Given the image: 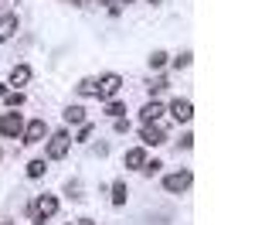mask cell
I'll return each mask as SVG.
<instances>
[{
    "label": "cell",
    "mask_w": 255,
    "mask_h": 225,
    "mask_svg": "<svg viewBox=\"0 0 255 225\" xmlns=\"http://www.w3.org/2000/svg\"><path fill=\"white\" fill-rule=\"evenodd\" d=\"M55 212H58V198L55 195H41L38 202L27 205V215L34 219V225H44L48 219H55Z\"/></svg>",
    "instance_id": "1"
},
{
    "label": "cell",
    "mask_w": 255,
    "mask_h": 225,
    "mask_svg": "<svg viewBox=\"0 0 255 225\" xmlns=\"http://www.w3.org/2000/svg\"><path fill=\"white\" fill-rule=\"evenodd\" d=\"M68 150H72V137H68V130H58V133H48V147H44L48 161H61V157H65Z\"/></svg>",
    "instance_id": "2"
},
{
    "label": "cell",
    "mask_w": 255,
    "mask_h": 225,
    "mask_svg": "<svg viewBox=\"0 0 255 225\" xmlns=\"http://www.w3.org/2000/svg\"><path fill=\"white\" fill-rule=\"evenodd\" d=\"M119 89H123V79H119L116 72H106V75H102V79L96 82V96H99L102 102L116 99V96H119Z\"/></svg>",
    "instance_id": "3"
},
{
    "label": "cell",
    "mask_w": 255,
    "mask_h": 225,
    "mask_svg": "<svg viewBox=\"0 0 255 225\" xmlns=\"http://www.w3.org/2000/svg\"><path fill=\"white\" fill-rule=\"evenodd\" d=\"M0 133L10 137V140H17L20 133H24V116L20 113H3L0 116Z\"/></svg>",
    "instance_id": "4"
},
{
    "label": "cell",
    "mask_w": 255,
    "mask_h": 225,
    "mask_svg": "<svg viewBox=\"0 0 255 225\" xmlns=\"http://www.w3.org/2000/svg\"><path fill=\"white\" fill-rule=\"evenodd\" d=\"M191 181H194V174H191V171H174V174H167V178H163V188H167L170 195H180V191H187V188H191Z\"/></svg>",
    "instance_id": "5"
},
{
    "label": "cell",
    "mask_w": 255,
    "mask_h": 225,
    "mask_svg": "<svg viewBox=\"0 0 255 225\" xmlns=\"http://www.w3.org/2000/svg\"><path fill=\"white\" fill-rule=\"evenodd\" d=\"M44 137H48V123H44V116L24 123V133H20V140H24V143H41Z\"/></svg>",
    "instance_id": "6"
},
{
    "label": "cell",
    "mask_w": 255,
    "mask_h": 225,
    "mask_svg": "<svg viewBox=\"0 0 255 225\" xmlns=\"http://www.w3.org/2000/svg\"><path fill=\"white\" fill-rule=\"evenodd\" d=\"M143 147H160V143L167 140V130L160 126V123H143Z\"/></svg>",
    "instance_id": "7"
},
{
    "label": "cell",
    "mask_w": 255,
    "mask_h": 225,
    "mask_svg": "<svg viewBox=\"0 0 255 225\" xmlns=\"http://www.w3.org/2000/svg\"><path fill=\"white\" fill-rule=\"evenodd\" d=\"M170 116H174L177 123H191V116H194V102L191 99H174L170 102Z\"/></svg>",
    "instance_id": "8"
},
{
    "label": "cell",
    "mask_w": 255,
    "mask_h": 225,
    "mask_svg": "<svg viewBox=\"0 0 255 225\" xmlns=\"http://www.w3.org/2000/svg\"><path fill=\"white\" fill-rule=\"evenodd\" d=\"M17 27H20L17 14H3V17H0V41H10L17 34Z\"/></svg>",
    "instance_id": "9"
},
{
    "label": "cell",
    "mask_w": 255,
    "mask_h": 225,
    "mask_svg": "<svg viewBox=\"0 0 255 225\" xmlns=\"http://www.w3.org/2000/svg\"><path fill=\"white\" fill-rule=\"evenodd\" d=\"M160 116H163V106H160L157 99H150L143 109H139V120L143 123H160Z\"/></svg>",
    "instance_id": "10"
},
{
    "label": "cell",
    "mask_w": 255,
    "mask_h": 225,
    "mask_svg": "<svg viewBox=\"0 0 255 225\" xmlns=\"http://www.w3.org/2000/svg\"><path fill=\"white\" fill-rule=\"evenodd\" d=\"M123 164H126L129 171H139V167L146 164V150H143V147H133V150H126V157H123Z\"/></svg>",
    "instance_id": "11"
},
{
    "label": "cell",
    "mask_w": 255,
    "mask_h": 225,
    "mask_svg": "<svg viewBox=\"0 0 255 225\" xmlns=\"http://www.w3.org/2000/svg\"><path fill=\"white\" fill-rule=\"evenodd\" d=\"M27 82H31V68H27V65H14L7 85H27Z\"/></svg>",
    "instance_id": "12"
},
{
    "label": "cell",
    "mask_w": 255,
    "mask_h": 225,
    "mask_svg": "<svg viewBox=\"0 0 255 225\" xmlns=\"http://www.w3.org/2000/svg\"><path fill=\"white\" fill-rule=\"evenodd\" d=\"M126 198H129L126 181H116V184H113V205H116V208H123V205H126Z\"/></svg>",
    "instance_id": "13"
},
{
    "label": "cell",
    "mask_w": 255,
    "mask_h": 225,
    "mask_svg": "<svg viewBox=\"0 0 255 225\" xmlns=\"http://www.w3.org/2000/svg\"><path fill=\"white\" fill-rule=\"evenodd\" d=\"M65 123L82 126V123H85V109H82V106H68V109H65Z\"/></svg>",
    "instance_id": "14"
},
{
    "label": "cell",
    "mask_w": 255,
    "mask_h": 225,
    "mask_svg": "<svg viewBox=\"0 0 255 225\" xmlns=\"http://www.w3.org/2000/svg\"><path fill=\"white\" fill-rule=\"evenodd\" d=\"M106 116H113V120H119V116H126V102L109 99V102H106Z\"/></svg>",
    "instance_id": "15"
},
{
    "label": "cell",
    "mask_w": 255,
    "mask_h": 225,
    "mask_svg": "<svg viewBox=\"0 0 255 225\" xmlns=\"http://www.w3.org/2000/svg\"><path fill=\"white\" fill-rule=\"evenodd\" d=\"M44 171H48V167H44V161H31V164H27V178H31V181L44 178Z\"/></svg>",
    "instance_id": "16"
},
{
    "label": "cell",
    "mask_w": 255,
    "mask_h": 225,
    "mask_svg": "<svg viewBox=\"0 0 255 225\" xmlns=\"http://www.w3.org/2000/svg\"><path fill=\"white\" fill-rule=\"evenodd\" d=\"M3 102H7L10 109H17V106H24V92H20V89H14V92H7V96H3Z\"/></svg>",
    "instance_id": "17"
},
{
    "label": "cell",
    "mask_w": 255,
    "mask_h": 225,
    "mask_svg": "<svg viewBox=\"0 0 255 225\" xmlns=\"http://www.w3.org/2000/svg\"><path fill=\"white\" fill-rule=\"evenodd\" d=\"M75 89H79V96H96V79H82Z\"/></svg>",
    "instance_id": "18"
},
{
    "label": "cell",
    "mask_w": 255,
    "mask_h": 225,
    "mask_svg": "<svg viewBox=\"0 0 255 225\" xmlns=\"http://www.w3.org/2000/svg\"><path fill=\"white\" fill-rule=\"evenodd\" d=\"M92 133H96V126H92V123H82V130H79V143H89V140H92Z\"/></svg>",
    "instance_id": "19"
},
{
    "label": "cell",
    "mask_w": 255,
    "mask_h": 225,
    "mask_svg": "<svg viewBox=\"0 0 255 225\" xmlns=\"http://www.w3.org/2000/svg\"><path fill=\"white\" fill-rule=\"evenodd\" d=\"M167 65V51H153L150 55V68H163Z\"/></svg>",
    "instance_id": "20"
},
{
    "label": "cell",
    "mask_w": 255,
    "mask_h": 225,
    "mask_svg": "<svg viewBox=\"0 0 255 225\" xmlns=\"http://www.w3.org/2000/svg\"><path fill=\"white\" fill-rule=\"evenodd\" d=\"M160 167H163V164H160V161H146V164H143V167H139V171H143L146 178H153V174H157Z\"/></svg>",
    "instance_id": "21"
},
{
    "label": "cell",
    "mask_w": 255,
    "mask_h": 225,
    "mask_svg": "<svg viewBox=\"0 0 255 225\" xmlns=\"http://www.w3.org/2000/svg\"><path fill=\"white\" fill-rule=\"evenodd\" d=\"M191 58H194L191 51H180V55L174 58V68H187V65H191Z\"/></svg>",
    "instance_id": "22"
},
{
    "label": "cell",
    "mask_w": 255,
    "mask_h": 225,
    "mask_svg": "<svg viewBox=\"0 0 255 225\" xmlns=\"http://www.w3.org/2000/svg\"><path fill=\"white\" fill-rule=\"evenodd\" d=\"M116 133H129V120H126V116H119V120H116Z\"/></svg>",
    "instance_id": "23"
},
{
    "label": "cell",
    "mask_w": 255,
    "mask_h": 225,
    "mask_svg": "<svg viewBox=\"0 0 255 225\" xmlns=\"http://www.w3.org/2000/svg\"><path fill=\"white\" fill-rule=\"evenodd\" d=\"M180 147H184V150H191V147H194V137H191V133H184V137H180Z\"/></svg>",
    "instance_id": "24"
},
{
    "label": "cell",
    "mask_w": 255,
    "mask_h": 225,
    "mask_svg": "<svg viewBox=\"0 0 255 225\" xmlns=\"http://www.w3.org/2000/svg\"><path fill=\"white\" fill-rule=\"evenodd\" d=\"M3 96H7V82H0V99H3Z\"/></svg>",
    "instance_id": "25"
},
{
    "label": "cell",
    "mask_w": 255,
    "mask_h": 225,
    "mask_svg": "<svg viewBox=\"0 0 255 225\" xmlns=\"http://www.w3.org/2000/svg\"><path fill=\"white\" fill-rule=\"evenodd\" d=\"M79 225H92V219H82V222Z\"/></svg>",
    "instance_id": "26"
},
{
    "label": "cell",
    "mask_w": 255,
    "mask_h": 225,
    "mask_svg": "<svg viewBox=\"0 0 255 225\" xmlns=\"http://www.w3.org/2000/svg\"><path fill=\"white\" fill-rule=\"evenodd\" d=\"M99 3H113V0H99Z\"/></svg>",
    "instance_id": "27"
},
{
    "label": "cell",
    "mask_w": 255,
    "mask_h": 225,
    "mask_svg": "<svg viewBox=\"0 0 255 225\" xmlns=\"http://www.w3.org/2000/svg\"><path fill=\"white\" fill-rule=\"evenodd\" d=\"M119 3H133V0H119Z\"/></svg>",
    "instance_id": "28"
},
{
    "label": "cell",
    "mask_w": 255,
    "mask_h": 225,
    "mask_svg": "<svg viewBox=\"0 0 255 225\" xmlns=\"http://www.w3.org/2000/svg\"><path fill=\"white\" fill-rule=\"evenodd\" d=\"M68 3H82V0H68Z\"/></svg>",
    "instance_id": "29"
},
{
    "label": "cell",
    "mask_w": 255,
    "mask_h": 225,
    "mask_svg": "<svg viewBox=\"0 0 255 225\" xmlns=\"http://www.w3.org/2000/svg\"><path fill=\"white\" fill-rule=\"evenodd\" d=\"M150 3H160V0H150Z\"/></svg>",
    "instance_id": "30"
}]
</instances>
